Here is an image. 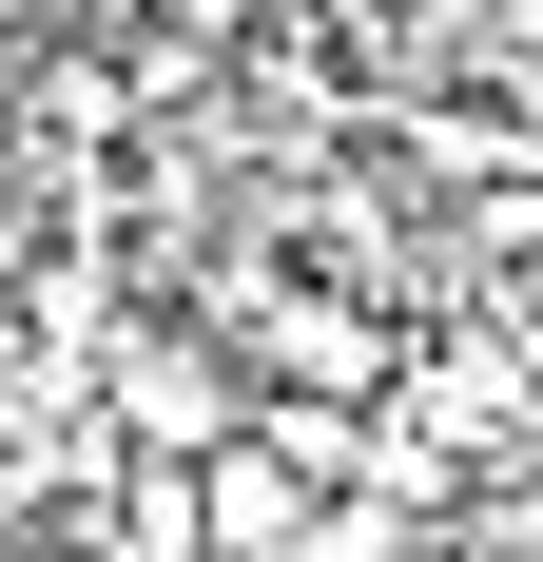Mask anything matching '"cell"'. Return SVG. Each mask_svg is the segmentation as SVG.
I'll use <instances>...</instances> for the list:
<instances>
[{
  "instance_id": "6da1fadb",
  "label": "cell",
  "mask_w": 543,
  "mask_h": 562,
  "mask_svg": "<svg viewBox=\"0 0 543 562\" xmlns=\"http://www.w3.org/2000/svg\"><path fill=\"white\" fill-rule=\"evenodd\" d=\"M98 389H117V427H136L156 465H195V447H233V427H253V389H233L195 330H117V369H98Z\"/></svg>"
},
{
  "instance_id": "7a4b0ae2",
  "label": "cell",
  "mask_w": 543,
  "mask_h": 562,
  "mask_svg": "<svg viewBox=\"0 0 543 562\" xmlns=\"http://www.w3.org/2000/svg\"><path fill=\"white\" fill-rule=\"evenodd\" d=\"M272 369H291L311 407H369L388 389V330L350 311V291H291V311H272Z\"/></svg>"
},
{
  "instance_id": "3957f363",
  "label": "cell",
  "mask_w": 543,
  "mask_h": 562,
  "mask_svg": "<svg viewBox=\"0 0 543 562\" xmlns=\"http://www.w3.org/2000/svg\"><path fill=\"white\" fill-rule=\"evenodd\" d=\"M195 465H214V543H233V562H272L291 524H311V465L253 447V427H233V447H195Z\"/></svg>"
},
{
  "instance_id": "277c9868",
  "label": "cell",
  "mask_w": 543,
  "mask_h": 562,
  "mask_svg": "<svg viewBox=\"0 0 543 562\" xmlns=\"http://www.w3.org/2000/svg\"><path fill=\"white\" fill-rule=\"evenodd\" d=\"M466 252H505V272H543V156H505L486 194H466Z\"/></svg>"
}]
</instances>
